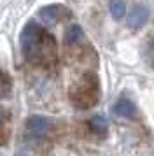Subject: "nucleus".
Segmentation results:
<instances>
[{
    "label": "nucleus",
    "mask_w": 154,
    "mask_h": 156,
    "mask_svg": "<svg viewBox=\"0 0 154 156\" xmlns=\"http://www.w3.org/2000/svg\"><path fill=\"white\" fill-rule=\"evenodd\" d=\"M19 44L23 56L30 63L39 67H53L56 63V58H58L56 39L40 25L33 21L26 23L25 28L21 30Z\"/></svg>",
    "instance_id": "f257e3e1"
},
{
    "label": "nucleus",
    "mask_w": 154,
    "mask_h": 156,
    "mask_svg": "<svg viewBox=\"0 0 154 156\" xmlns=\"http://www.w3.org/2000/svg\"><path fill=\"white\" fill-rule=\"evenodd\" d=\"M100 100V83L93 72H86L82 77L75 81L70 88V102L75 109L88 111L95 107Z\"/></svg>",
    "instance_id": "f03ea898"
},
{
    "label": "nucleus",
    "mask_w": 154,
    "mask_h": 156,
    "mask_svg": "<svg viewBox=\"0 0 154 156\" xmlns=\"http://www.w3.org/2000/svg\"><path fill=\"white\" fill-rule=\"evenodd\" d=\"M53 126V121L47 116H42V114H33L30 116L25 123V128H26V133L33 139H42L44 135L49 132V128Z\"/></svg>",
    "instance_id": "7ed1b4c3"
},
{
    "label": "nucleus",
    "mask_w": 154,
    "mask_h": 156,
    "mask_svg": "<svg viewBox=\"0 0 154 156\" xmlns=\"http://www.w3.org/2000/svg\"><path fill=\"white\" fill-rule=\"evenodd\" d=\"M70 16L68 9L65 5H60V4H54V5H46L39 11V18L44 25L47 27H53V25H58L60 21L67 20Z\"/></svg>",
    "instance_id": "20e7f679"
},
{
    "label": "nucleus",
    "mask_w": 154,
    "mask_h": 156,
    "mask_svg": "<svg viewBox=\"0 0 154 156\" xmlns=\"http://www.w3.org/2000/svg\"><path fill=\"white\" fill-rule=\"evenodd\" d=\"M149 16H151V11H149L147 5H144V4L133 5L131 11L128 12V27L133 28V30L142 28V27L149 21Z\"/></svg>",
    "instance_id": "39448f33"
},
{
    "label": "nucleus",
    "mask_w": 154,
    "mask_h": 156,
    "mask_svg": "<svg viewBox=\"0 0 154 156\" xmlns=\"http://www.w3.org/2000/svg\"><path fill=\"white\" fill-rule=\"evenodd\" d=\"M112 111L117 116H121V118H128V119H135L137 118V107H135V104L130 98H124V97H121L114 104Z\"/></svg>",
    "instance_id": "423d86ee"
},
{
    "label": "nucleus",
    "mask_w": 154,
    "mask_h": 156,
    "mask_svg": "<svg viewBox=\"0 0 154 156\" xmlns=\"http://www.w3.org/2000/svg\"><path fill=\"white\" fill-rule=\"evenodd\" d=\"M84 41V30L81 28V25H70L67 27L65 30V34H63V42L65 46H68V48H74L77 44H81Z\"/></svg>",
    "instance_id": "0eeeda50"
},
{
    "label": "nucleus",
    "mask_w": 154,
    "mask_h": 156,
    "mask_svg": "<svg viewBox=\"0 0 154 156\" xmlns=\"http://www.w3.org/2000/svg\"><path fill=\"white\" fill-rule=\"evenodd\" d=\"M89 128L98 135V137H105L107 135V130H109V125H107V119H105L103 116H93L89 119Z\"/></svg>",
    "instance_id": "6e6552de"
},
{
    "label": "nucleus",
    "mask_w": 154,
    "mask_h": 156,
    "mask_svg": "<svg viewBox=\"0 0 154 156\" xmlns=\"http://www.w3.org/2000/svg\"><path fill=\"white\" fill-rule=\"evenodd\" d=\"M109 9H110V14L114 20H123L126 14V4L123 0H110Z\"/></svg>",
    "instance_id": "1a4fd4ad"
},
{
    "label": "nucleus",
    "mask_w": 154,
    "mask_h": 156,
    "mask_svg": "<svg viewBox=\"0 0 154 156\" xmlns=\"http://www.w3.org/2000/svg\"><path fill=\"white\" fill-rule=\"evenodd\" d=\"M12 90V81L5 72L0 69V98H7Z\"/></svg>",
    "instance_id": "9d476101"
},
{
    "label": "nucleus",
    "mask_w": 154,
    "mask_h": 156,
    "mask_svg": "<svg viewBox=\"0 0 154 156\" xmlns=\"http://www.w3.org/2000/svg\"><path fill=\"white\" fill-rule=\"evenodd\" d=\"M144 56H145L147 63L154 69V41H149V42L145 44V48H144Z\"/></svg>",
    "instance_id": "9b49d317"
},
{
    "label": "nucleus",
    "mask_w": 154,
    "mask_h": 156,
    "mask_svg": "<svg viewBox=\"0 0 154 156\" xmlns=\"http://www.w3.org/2000/svg\"><path fill=\"white\" fill-rule=\"evenodd\" d=\"M4 118H5V109L0 105V125H2V121H4Z\"/></svg>",
    "instance_id": "f8f14e48"
}]
</instances>
